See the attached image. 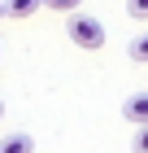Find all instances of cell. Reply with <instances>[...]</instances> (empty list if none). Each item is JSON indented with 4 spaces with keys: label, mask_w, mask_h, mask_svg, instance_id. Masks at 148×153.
Returning <instances> with one entry per match:
<instances>
[{
    "label": "cell",
    "mask_w": 148,
    "mask_h": 153,
    "mask_svg": "<svg viewBox=\"0 0 148 153\" xmlns=\"http://www.w3.org/2000/svg\"><path fill=\"white\" fill-rule=\"evenodd\" d=\"M66 35H70V44H79L83 53H100L105 48V26L96 22V18H87L83 9L66 13Z\"/></svg>",
    "instance_id": "cell-1"
},
{
    "label": "cell",
    "mask_w": 148,
    "mask_h": 153,
    "mask_svg": "<svg viewBox=\"0 0 148 153\" xmlns=\"http://www.w3.org/2000/svg\"><path fill=\"white\" fill-rule=\"evenodd\" d=\"M122 118L126 123H135V127H144L148 123V92H131L122 101Z\"/></svg>",
    "instance_id": "cell-2"
},
{
    "label": "cell",
    "mask_w": 148,
    "mask_h": 153,
    "mask_svg": "<svg viewBox=\"0 0 148 153\" xmlns=\"http://www.w3.org/2000/svg\"><path fill=\"white\" fill-rule=\"evenodd\" d=\"M0 153H35L31 131H9V136H0Z\"/></svg>",
    "instance_id": "cell-3"
},
{
    "label": "cell",
    "mask_w": 148,
    "mask_h": 153,
    "mask_svg": "<svg viewBox=\"0 0 148 153\" xmlns=\"http://www.w3.org/2000/svg\"><path fill=\"white\" fill-rule=\"evenodd\" d=\"M44 0H4V18H35Z\"/></svg>",
    "instance_id": "cell-4"
},
{
    "label": "cell",
    "mask_w": 148,
    "mask_h": 153,
    "mask_svg": "<svg viewBox=\"0 0 148 153\" xmlns=\"http://www.w3.org/2000/svg\"><path fill=\"white\" fill-rule=\"evenodd\" d=\"M131 57H135L139 66H148V31H144V35H135V39H131Z\"/></svg>",
    "instance_id": "cell-5"
},
{
    "label": "cell",
    "mask_w": 148,
    "mask_h": 153,
    "mask_svg": "<svg viewBox=\"0 0 148 153\" xmlns=\"http://www.w3.org/2000/svg\"><path fill=\"white\" fill-rule=\"evenodd\" d=\"M44 9H52V13H74V9H83V0H44Z\"/></svg>",
    "instance_id": "cell-6"
},
{
    "label": "cell",
    "mask_w": 148,
    "mask_h": 153,
    "mask_svg": "<svg viewBox=\"0 0 148 153\" xmlns=\"http://www.w3.org/2000/svg\"><path fill=\"white\" fill-rule=\"evenodd\" d=\"M126 13L135 22H148V0H126Z\"/></svg>",
    "instance_id": "cell-7"
},
{
    "label": "cell",
    "mask_w": 148,
    "mask_h": 153,
    "mask_svg": "<svg viewBox=\"0 0 148 153\" xmlns=\"http://www.w3.org/2000/svg\"><path fill=\"white\" fill-rule=\"evenodd\" d=\"M131 153H148V123L135 127V140H131Z\"/></svg>",
    "instance_id": "cell-8"
},
{
    "label": "cell",
    "mask_w": 148,
    "mask_h": 153,
    "mask_svg": "<svg viewBox=\"0 0 148 153\" xmlns=\"http://www.w3.org/2000/svg\"><path fill=\"white\" fill-rule=\"evenodd\" d=\"M0 18H4V0H0Z\"/></svg>",
    "instance_id": "cell-9"
},
{
    "label": "cell",
    "mask_w": 148,
    "mask_h": 153,
    "mask_svg": "<svg viewBox=\"0 0 148 153\" xmlns=\"http://www.w3.org/2000/svg\"><path fill=\"white\" fill-rule=\"evenodd\" d=\"M0 118H4V101H0Z\"/></svg>",
    "instance_id": "cell-10"
}]
</instances>
